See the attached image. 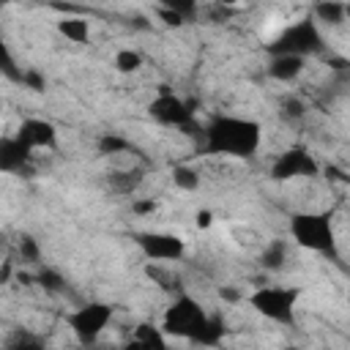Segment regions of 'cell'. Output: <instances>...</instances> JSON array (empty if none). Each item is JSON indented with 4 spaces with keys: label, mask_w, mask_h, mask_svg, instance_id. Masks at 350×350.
<instances>
[{
    "label": "cell",
    "mask_w": 350,
    "mask_h": 350,
    "mask_svg": "<svg viewBox=\"0 0 350 350\" xmlns=\"http://www.w3.org/2000/svg\"><path fill=\"white\" fill-rule=\"evenodd\" d=\"M159 16H161L164 25H170V27H180V25H186V19L178 16V14H172V11H159Z\"/></svg>",
    "instance_id": "31"
},
{
    "label": "cell",
    "mask_w": 350,
    "mask_h": 350,
    "mask_svg": "<svg viewBox=\"0 0 350 350\" xmlns=\"http://www.w3.org/2000/svg\"><path fill=\"white\" fill-rule=\"evenodd\" d=\"M57 33L71 44H88L90 41V22L85 16H63L57 22Z\"/></svg>",
    "instance_id": "18"
},
{
    "label": "cell",
    "mask_w": 350,
    "mask_h": 350,
    "mask_svg": "<svg viewBox=\"0 0 350 350\" xmlns=\"http://www.w3.org/2000/svg\"><path fill=\"white\" fill-rule=\"evenodd\" d=\"M219 298H221V301H227V304H241V301H246V295H243L241 290L227 287V284H221V287H219Z\"/></svg>",
    "instance_id": "29"
},
{
    "label": "cell",
    "mask_w": 350,
    "mask_h": 350,
    "mask_svg": "<svg viewBox=\"0 0 350 350\" xmlns=\"http://www.w3.org/2000/svg\"><path fill=\"white\" fill-rule=\"evenodd\" d=\"M161 328L167 336H180L202 347H216L227 336V323L219 312H208L189 293H178L175 301L161 314Z\"/></svg>",
    "instance_id": "1"
},
{
    "label": "cell",
    "mask_w": 350,
    "mask_h": 350,
    "mask_svg": "<svg viewBox=\"0 0 350 350\" xmlns=\"http://www.w3.org/2000/svg\"><path fill=\"white\" fill-rule=\"evenodd\" d=\"M213 3H219V5H230V8H235V5H243V3H249V0H213Z\"/></svg>",
    "instance_id": "33"
},
{
    "label": "cell",
    "mask_w": 350,
    "mask_h": 350,
    "mask_svg": "<svg viewBox=\"0 0 350 350\" xmlns=\"http://www.w3.org/2000/svg\"><path fill=\"white\" fill-rule=\"evenodd\" d=\"M347 22H350V3H347Z\"/></svg>",
    "instance_id": "34"
},
{
    "label": "cell",
    "mask_w": 350,
    "mask_h": 350,
    "mask_svg": "<svg viewBox=\"0 0 350 350\" xmlns=\"http://www.w3.org/2000/svg\"><path fill=\"white\" fill-rule=\"evenodd\" d=\"M0 71H3V77L8 79V82H14V85H19L22 82V74H25V68L16 63V57L11 55V49L5 46L3 49V60H0Z\"/></svg>",
    "instance_id": "26"
},
{
    "label": "cell",
    "mask_w": 350,
    "mask_h": 350,
    "mask_svg": "<svg viewBox=\"0 0 350 350\" xmlns=\"http://www.w3.org/2000/svg\"><path fill=\"white\" fill-rule=\"evenodd\" d=\"M287 257H290L287 241H284V238H273V241H268V243L262 246V252H260V265H262L265 271H282V268L287 265Z\"/></svg>",
    "instance_id": "16"
},
{
    "label": "cell",
    "mask_w": 350,
    "mask_h": 350,
    "mask_svg": "<svg viewBox=\"0 0 350 350\" xmlns=\"http://www.w3.org/2000/svg\"><path fill=\"white\" fill-rule=\"evenodd\" d=\"M96 148L101 156H137V159H142V150L131 139H126L123 134H101Z\"/></svg>",
    "instance_id": "15"
},
{
    "label": "cell",
    "mask_w": 350,
    "mask_h": 350,
    "mask_svg": "<svg viewBox=\"0 0 350 350\" xmlns=\"http://www.w3.org/2000/svg\"><path fill=\"white\" fill-rule=\"evenodd\" d=\"M14 252H16V260L22 265H41V243L30 232H19Z\"/></svg>",
    "instance_id": "19"
},
{
    "label": "cell",
    "mask_w": 350,
    "mask_h": 350,
    "mask_svg": "<svg viewBox=\"0 0 350 350\" xmlns=\"http://www.w3.org/2000/svg\"><path fill=\"white\" fill-rule=\"evenodd\" d=\"M3 347H5V350H36V347H44V339L36 336V334H30V331L16 328V331H11V334L5 336Z\"/></svg>",
    "instance_id": "22"
},
{
    "label": "cell",
    "mask_w": 350,
    "mask_h": 350,
    "mask_svg": "<svg viewBox=\"0 0 350 350\" xmlns=\"http://www.w3.org/2000/svg\"><path fill=\"white\" fill-rule=\"evenodd\" d=\"M268 55H298V57H314L325 52V38L323 30L317 25L314 16H304L295 19L290 25H284L268 44H265Z\"/></svg>",
    "instance_id": "5"
},
{
    "label": "cell",
    "mask_w": 350,
    "mask_h": 350,
    "mask_svg": "<svg viewBox=\"0 0 350 350\" xmlns=\"http://www.w3.org/2000/svg\"><path fill=\"white\" fill-rule=\"evenodd\" d=\"M156 211V202L153 200H131V213L137 216H150Z\"/></svg>",
    "instance_id": "30"
},
{
    "label": "cell",
    "mask_w": 350,
    "mask_h": 350,
    "mask_svg": "<svg viewBox=\"0 0 350 350\" xmlns=\"http://www.w3.org/2000/svg\"><path fill=\"white\" fill-rule=\"evenodd\" d=\"M290 238L306 249L314 252L320 257L328 260H339V241H336V230H334V219L325 211H298L290 216Z\"/></svg>",
    "instance_id": "3"
},
{
    "label": "cell",
    "mask_w": 350,
    "mask_h": 350,
    "mask_svg": "<svg viewBox=\"0 0 350 350\" xmlns=\"http://www.w3.org/2000/svg\"><path fill=\"white\" fill-rule=\"evenodd\" d=\"M33 161V148H27L16 134L0 139V170L8 175H27Z\"/></svg>",
    "instance_id": "11"
},
{
    "label": "cell",
    "mask_w": 350,
    "mask_h": 350,
    "mask_svg": "<svg viewBox=\"0 0 350 350\" xmlns=\"http://www.w3.org/2000/svg\"><path fill=\"white\" fill-rule=\"evenodd\" d=\"M317 175H320V164H317L314 153L304 145H293V148L282 150L271 164V178L279 183L298 180V178H317Z\"/></svg>",
    "instance_id": "9"
},
{
    "label": "cell",
    "mask_w": 350,
    "mask_h": 350,
    "mask_svg": "<svg viewBox=\"0 0 350 350\" xmlns=\"http://www.w3.org/2000/svg\"><path fill=\"white\" fill-rule=\"evenodd\" d=\"M148 115H150L159 126L178 129V131H183V134H200V137H202V129H205V126L197 120V107H194L189 98L172 93L167 85L150 98Z\"/></svg>",
    "instance_id": "6"
},
{
    "label": "cell",
    "mask_w": 350,
    "mask_h": 350,
    "mask_svg": "<svg viewBox=\"0 0 350 350\" xmlns=\"http://www.w3.org/2000/svg\"><path fill=\"white\" fill-rule=\"evenodd\" d=\"M115 317V306L107 301H88L79 304L77 309H71L66 314V325L71 328V334L77 336L79 345H96L98 336L107 331V325Z\"/></svg>",
    "instance_id": "7"
},
{
    "label": "cell",
    "mask_w": 350,
    "mask_h": 350,
    "mask_svg": "<svg viewBox=\"0 0 350 350\" xmlns=\"http://www.w3.org/2000/svg\"><path fill=\"white\" fill-rule=\"evenodd\" d=\"M142 55L137 52V49H131V46H123V49H118L115 52V57H112V66H115V71H120V74H137L139 68H142Z\"/></svg>",
    "instance_id": "21"
},
{
    "label": "cell",
    "mask_w": 350,
    "mask_h": 350,
    "mask_svg": "<svg viewBox=\"0 0 350 350\" xmlns=\"http://www.w3.org/2000/svg\"><path fill=\"white\" fill-rule=\"evenodd\" d=\"M279 115L287 120V123H298L306 118V101L301 96H284L279 101Z\"/></svg>",
    "instance_id": "24"
},
{
    "label": "cell",
    "mask_w": 350,
    "mask_h": 350,
    "mask_svg": "<svg viewBox=\"0 0 350 350\" xmlns=\"http://www.w3.org/2000/svg\"><path fill=\"white\" fill-rule=\"evenodd\" d=\"M331 71L339 85L350 88V60H331Z\"/></svg>",
    "instance_id": "28"
},
{
    "label": "cell",
    "mask_w": 350,
    "mask_h": 350,
    "mask_svg": "<svg viewBox=\"0 0 350 350\" xmlns=\"http://www.w3.org/2000/svg\"><path fill=\"white\" fill-rule=\"evenodd\" d=\"M16 137L33 150H57V126L46 118H25Z\"/></svg>",
    "instance_id": "10"
},
{
    "label": "cell",
    "mask_w": 350,
    "mask_h": 350,
    "mask_svg": "<svg viewBox=\"0 0 350 350\" xmlns=\"http://www.w3.org/2000/svg\"><path fill=\"white\" fill-rule=\"evenodd\" d=\"M200 183H202V178H200V172L194 167H189V164H175L172 167V186L175 189H180V191H197Z\"/></svg>",
    "instance_id": "20"
},
{
    "label": "cell",
    "mask_w": 350,
    "mask_h": 350,
    "mask_svg": "<svg viewBox=\"0 0 350 350\" xmlns=\"http://www.w3.org/2000/svg\"><path fill=\"white\" fill-rule=\"evenodd\" d=\"M19 85L27 88V90H33V93H44V90H46V77H44L38 68H25Z\"/></svg>",
    "instance_id": "27"
},
{
    "label": "cell",
    "mask_w": 350,
    "mask_h": 350,
    "mask_svg": "<svg viewBox=\"0 0 350 350\" xmlns=\"http://www.w3.org/2000/svg\"><path fill=\"white\" fill-rule=\"evenodd\" d=\"M312 16L317 19V25L342 27L347 22V3L345 0H317L312 8Z\"/></svg>",
    "instance_id": "14"
},
{
    "label": "cell",
    "mask_w": 350,
    "mask_h": 350,
    "mask_svg": "<svg viewBox=\"0 0 350 350\" xmlns=\"http://www.w3.org/2000/svg\"><path fill=\"white\" fill-rule=\"evenodd\" d=\"M145 183V170L139 164H131V167H120V170H109L107 172V189L112 194H120V197H134Z\"/></svg>",
    "instance_id": "12"
},
{
    "label": "cell",
    "mask_w": 350,
    "mask_h": 350,
    "mask_svg": "<svg viewBox=\"0 0 350 350\" xmlns=\"http://www.w3.org/2000/svg\"><path fill=\"white\" fill-rule=\"evenodd\" d=\"M33 282L41 284L46 293H66V279L55 268H38V273H36Z\"/></svg>",
    "instance_id": "25"
},
{
    "label": "cell",
    "mask_w": 350,
    "mask_h": 350,
    "mask_svg": "<svg viewBox=\"0 0 350 350\" xmlns=\"http://www.w3.org/2000/svg\"><path fill=\"white\" fill-rule=\"evenodd\" d=\"M153 3L159 5V11H172L186 22H191L200 11V0H153Z\"/></svg>",
    "instance_id": "23"
},
{
    "label": "cell",
    "mask_w": 350,
    "mask_h": 350,
    "mask_svg": "<svg viewBox=\"0 0 350 350\" xmlns=\"http://www.w3.org/2000/svg\"><path fill=\"white\" fill-rule=\"evenodd\" d=\"M304 66H306V57H298V55H268L265 74L273 82L290 85L304 74Z\"/></svg>",
    "instance_id": "13"
},
{
    "label": "cell",
    "mask_w": 350,
    "mask_h": 350,
    "mask_svg": "<svg viewBox=\"0 0 350 350\" xmlns=\"http://www.w3.org/2000/svg\"><path fill=\"white\" fill-rule=\"evenodd\" d=\"M129 345H137V347H167V334L156 323H139V325H134V331L129 336Z\"/></svg>",
    "instance_id": "17"
},
{
    "label": "cell",
    "mask_w": 350,
    "mask_h": 350,
    "mask_svg": "<svg viewBox=\"0 0 350 350\" xmlns=\"http://www.w3.org/2000/svg\"><path fill=\"white\" fill-rule=\"evenodd\" d=\"M301 295H304V290L295 284H260L257 290H252L246 295V304L265 320L293 328Z\"/></svg>",
    "instance_id": "4"
},
{
    "label": "cell",
    "mask_w": 350,
    "mask_h": 350,
    "mask_svg": "<svg viewBox=\"0 0 350 350\" xmlns=\"http://www.w3.org/2000/svg\"><path fill=\"white\" fill-rule=\"evenodd\" d=\"M137 249L150 262H180L186 257V241L164 230H139L131 235Z\"/></svg>",
    "instance_id": "8"
},
{
    "label": "cell",
    "mask_w": 350,
    "mask_h": 350,
    "mask_svg": "<svg viewBox=\"0 0 350 350\" xmlns=\"http://www.w3.org/2000/svg\"><path fill=\"white\" fill-rule=\"evenodd\" d=\"M211 221H213V213L211 211H197V227H211Z\"/></svg>",
    "instance_id": "32"
},
{
    "label": "cell",
    "mask_w": 350,
    "mask_h": 350,
    "mask_svg": "<svg viewBox=\"0 0 350 350\" xmlns=\"http://www.w3.org/2000/svg\"><path fill=\"white\" fill-rule=\"evenodd\" d=\"M262 123L246 115H213L202 129V148L211 156L249 161L260 153Z\"/></svg>",
    "instance_id": "2"
}]
</instances>
